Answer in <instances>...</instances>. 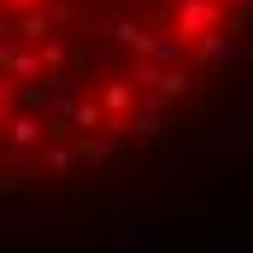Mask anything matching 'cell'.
<instances>
[{
  "label": "cell",
  "mask_w": 253,
  "mask_h": 253,
  "mask_svg": "<svg viewBox=\"0 0 253 253\" xmlns=\"http://www.w3.org/2000/svg\"><path fill=\"white\" fill-rule=\"evenodd\" d=\"M224 12H230L224 0H177V18H171V30H177V36L194 47L200 36H212V30L224 24Z\"/></svg>",
  "instance_id": "obj_1"
},
{
  "label": "cell",
  "mask_w": 253,
  "mask_h": 253,
  "mask_svg": "<svg viewBox=\"0 0 253 253\" xmlns=\"http://www.w3.org/2000/svg\"><path fill=\"white\" fill-rule=\"evenodd\" d=\"M12 135H6V153H30V147H42V141H47V124H42V118H30V112H24V118H12Z\"/></svg>",
  "instance_id": "obj_2"
},
{
  "label": "cell",
  "mask_w": 253,
  "mask_h": 253,
  "mask_svg": "<svg viewBox=\"0 0 253 253\" xmlns=\"http://www.w3.org/2000/svg\"><path fill=\"white\" fill-rule=\"evenodd\" d=\"M100 106H106L112 118H124L129 106H135V77H112V83L100 88Z\"/></svg>",
  "instance_id": "obj_3"
},
{
  "label": "cell",
  "mask_w": 253,
  "mask_h": 253,
  "mask_svg": "<svg viewBox=\"0 0 253 253\" xmlns=\"http://www.w3.org/2000/svg\"><path fill=\"white\" fill-rule=\"evenodd\" d=\"M194 47H200V59H206V65H230V59H242V47H236V42H230L224 30H212V36H200Z\"/></svg>",
  "instance_id": "obj_4"
},
{
  "label": "cell",
  "mask_w": 253,
  "mask_h": 253,
  "mask_svg": "<svg viewBox=\"0 0 253 253\" xmlns=\"http://www.w3.org/2000/svg\"><path fill=\"white\" fill-rule=\"evenodd\" d=\"M112 36L124 42L129 53H141V59H147V47H153V30H141L135 18H112Z\"/></svg>",
  "instance_id": "obj_5"
},
{
  "label": "cell",
  "mask_w": 253,
  "mask_h": 253,
  "mask_svg": "<svg viewBox=\"0 0 253 253\" xmlns=\"http://www.w3.org/2000/svg\"><path fill=\"white\" fill-rule=\"evenodd\" d=\"M183 53H189V42H183L177 30L153 36V47H147V59H153V65H183Z\"/></svg>",
  "instance_id": "obj_6"
},
{
  "label": "cell",
  "mask_w": 253,
  "mask_h": 253,
  "mask_svg": "<svg viewBox=\"0 0 253 253\" xmlns=\"http://www.w3.org/2000/svg\"><path fill=\"white\" fill-rule=\"evenodd\" d=\"M71 124H77V129H94V124H124V118H112L100 100H71Z\"/></svg>",
  "instance_id": "obj_7"
},
{
  "label": "cell",
  "mask_w": 253,
  "mask_h": 253,
  "mask_svg": "<svg viewBox=\"0 0 253 253\" xmlns=\"http://www.w3.org/2000/svg\"><path fill=\"white\" fill-rule=\"evenodd\" d=\"M0 71H6L12 83H36V77H42V53H6Z\"/></svg>",
  "instance_id": "obj_8"
},
{
  "label": "cell",
  "mask_w": 253,
  "mask_h": 253,
  "mask_svg": "<svg viewBox=\"0 0 253 253\" xmlns=\"http://www.w3.org/2000/svg\"><path fill=\"white\" fill-rule=\"evenodd\" d=\"M18 30H24L30 42H47V36H53V18H47V12L36 6V12H24V18H18Z\"/></svg>",
  "instance_id": "obj_9"
},
{
  "label": "cell",
  "mask_w": 253,
  "mask_h": 253,
  "mask_svg": "<svg viewBox=\"0 0 253 253\" xmlns=\"http://www.w3.org/2000/svg\"><path fill=\"white\" fill-rule=\"evenodd\" d=\"M36 53H42V65H53V71H59V65L71 59V42H65V36H47V42H36Z\"/></svg>",
  "instance_id": "obj_10"
},
{
  "label": "cell",
  "mask_w": 253,
  "mask_h": 253,
  "mask_svg": "<svg viewBox=\"0 0 253 253\" xmlns=\"http://www.w3.org/2000/svg\"><path fill=\"white\" fill-rule=\"evenodd\" d=\"M77 159H88V165H106V159H112V141H77Z\"/></svg>",
  "instance_id": "obj_11"
},
{
  "label": "cell",
  "mask_w": 253,
  "mask_h": 253,
  "mask_svg": "<svg viewBox=\"0 0 253 253\" xmlns=\"http://www.w3.org/2000/svg\"><path fill=\"white\" fill-rule=\"evenodd\" d=\"M47 165H53V171H77V147H59V141H47Z\"/></svg>",
  "instance_id": "obj_12"
},
{
  "label": "cell",
  "mask_w": 253,
  "mask_h": 253,
  "mask_svg": "<svg viewBox=\"0 0 253 253\" xmlns=\"http://www.w3.org/2000/svg\"><path fill=\"white\" fill-rule=\"evenodd\" d=\"M12 100H18V88H12V83H0V124H6V112H12Z\"/></svg>",
  "instance_id": "obj_13"
},
{
  "label": "cell",
  "mask_w": 253,
  "mask_h": 253,
  "mask_svg": "<svg viewBox=\"0 0 253 253\" xmlns=\"http://www.w3.org/2000/svg\"><path fill=\"white\" fill-rule=\"evenodd\" d=\"M0 6H6V12H12V18H24V12H36V6H42V0H0Z\"/></svg>",
  "instance_id": "obj_14"
},
{
  "label": "cell",
  "mask_w": 253,
  "mask_h": 253,
  "mask_svg": "<svg viewBox=\"0 0 253 253\" xmlns=\"http://www.w3.org/2000/svg\"><path fill=\"white\" fill-rule=\"evenodd\" d=\"M224 6H230V12H242V6H253V0H224Z\"/></svg>",
  "instance_id": "obj_15"
}]
</instances>
